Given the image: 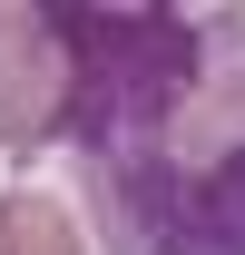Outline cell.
<instances>
[{
    "mask_svg": "<svg viewBox=\"0 0 245 255\" xmlns=\"http://www.w3.org/2000/svg\"><path fill=\"white\" fill-rule=\"evenodd\" d=\"M0 255H89V236H79V216L59 196L0 187Z\"/></svg>",
    "mask_w": 245,
    "mask_h": 255,
    "instance_id": "cell-3",
    "label": "cell"
},
{
    "mask_svg": "<svg viewBox=\"0 0 245 255\" xmlns=\"http://www.w3.org/2000/svg\"><path fill=\"white\" fill-rule=\"evenodd\" d=\"M69 137V59L49 0H0V157H39Z\"/></svg>",
    "mask_w": 245,
    "mask_h": 255,
    "instance_id": "cell-2",
    "label": "cell"
},
{
    "mask_svg": "<svg viewBox=\"0 0 245 255\" xmlns=\"http://www.w3.org/2000/svg\"><path fill=\"white\" fill-rule=\"evenodd\" d=\"M79 187L108 255H245V10L196 20V69L79 147Z\"/></svg>",
    "mask_w": 245,
    "mask_h": 255,
    "instance_id": "cell-1",
    "label": "cell"
}]
</instances>
